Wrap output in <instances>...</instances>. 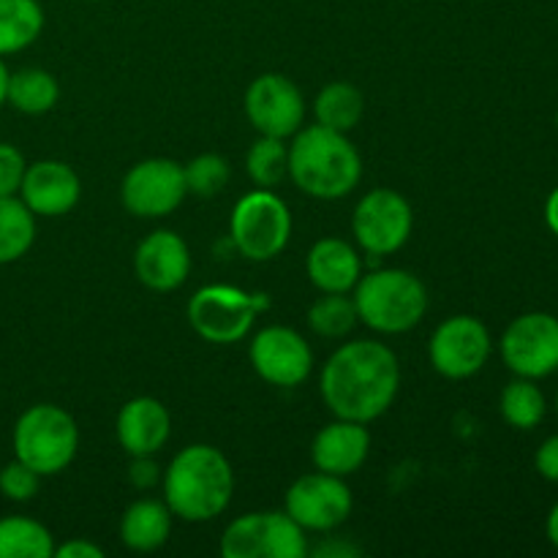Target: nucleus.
<instances>
[{
  "label": "nucleus",
  "instance_id": "nucleus-9",
  "mask_svg": "<svg viewBox=\"0 0 558 558\" xmlns=\"http://www.w3.org/2000/svg\"><path fill=\"white\" fill-rule=\"evenodd\" d=\"M507 368L523 379H545L558 371V316L545 311L521 314L499 341Z\"/></svg>",
  "mask_w": 558,
  "mask_h": 558
},
{
  "label": "nucleus",
  "instance_id": "nucleus-39",
  "mask_svg": "<svg viewBox=\"0 0 558 558\" xmlns=\"http://www.w3.org/2000/svg\"><path fill=\"white\" fill-rule=\"evenodd\" d=\"M556 414H558V396H556Z\"/></svg>",
  "mask_w": 558,
  "mask_h": 558
},
{
  "label": "nucleus",
  "instance_id": "nucleus-18",
  "mask_svg": "<svg viewBox=\"0 0 558 558\" xmlns=\"http://www.w3.org/2000/svg\"><path fill=\"white\" fill-rule=\"evenodd\" d=\"M371 450V434L365 423H354V420H341L325 425L319 434L314 436L311 445V461H314L316 472L336 474V477H349V474L360 472Z\"/></svg>",
  "mask_w": 558,
  "mask_h": 558
},
{
  "label": "nucleus",
  "instance_id": "nucleus-16",
  "mask_svg": "<svg viewBox=\"0 0 558 558\" xmlns=\"http://www.w3.org/2000/svg\"><path fill=\"white\" fill-rule=\"evenodd\" d=\"M16 196L25 202L33 216L58 218L76 207L82 196V180L69 163L47 158V161L27 163Z\"/></svg>",
  "mask_w": 558,
  "mask_h": 558
},
{
  "label": "nucleus",
  "instance_id": "nucleus-31",
  "mask_svg": "<svg viewBox=\"0 0 558 558\" xmlns=\"http://www.w3.org/2000/svg\"><path fill=\"white\" fill-rule=\"evenodd\" d=\"M38 488H41V474L33 472L27 463L14 458V461L0 469V494L9 501H16V505L31 501L38 494Z\"/></svg>",
  "mask_w": 558,
  "mask_h": 558
},
{
  "label": "nucleus",
  "instance_id": "nucleus-38",
  "mask_svg": "<svg viewBox=\"0 0 558 558\" xmlns=\"http://www.w3.org/2000/svg\"><path fill=\"white\" fill-rule=\"evenodd\" d=\"M9 74H11V71L5 69L3 58H0V107L5 104V90H9Z\"/></svg>",
  "mask_w": 558,
  "mask_h": 558
},
{
  "label": "nucleus",
  "instance_id": "nucleus-36",
  "mask_svg": "<svg viewBox=\"0 0 558 558\" xmlns=\"http://www.w3.org/2000/svg\"><path fill=\"white\" fill-rule=\"evenodd\" d=\"M545 223H548L550 232L558 238V185L550 191L548 202H545Z\"/></svg>",
  "mask_w": 558,
  "mask_h": 558
},
{
  "label": "nucleus",
  "instance_id": "nucleus-28",
  "mask_svg": "<svg viewBox=\"0 0 558 558\" xmlns=\"http://www.w3.org/2000/svg\"><path fill=\"white\" fill-rule=\"evenodd\" d=\"M357 322V305H354V298H347V292H325V298L316 300L308 311L311 330L332 341L349 336Z\"/></svg>",
  "mask_w": 558,
  "mask_h": 558
},
{
  "label": "nucleus",
  "instance_id": "nucleus-14",
  "mask_svg": "<svg viewBox=\"0 0 558 558\" xmlns=\"http://www.w3.org/2000/svg\"><path fill=\"white\" fill-rule=\"evenodd\" d=\"M251 365L256 374L276 387H300L314 368V352L308 341L292 327L272 325L254 336L248 349Z\"/></svg>",
  "mask_w": 558,
  "mask_h": 558
},
{
  "label": "nucleus",
  "instance_id": "nucleus-13",
  "mask_svg": "<svg viewBox=\"0 0 558 558\" xmlns=\"http://www.w3.org/2000/svg\"><path fill=\"white\" fill-rule=\"evenodd\" d=\"M287 515L305 532H332L352 515V490L343 477L327 472L303 474L287 490Z\"/></svg>",
  "mask_w": 558,
  "mask_h": 558
},
{
  "label": "nucleus",
  "instance_id": "nucleus-7",
  "mask_svg": "<svg viewBox=\"0 0 558 558\" xmlns=\"http://www.w3.org/2000/svg\"><path fill=\"white\" fill-rule=\"evenodd\" d=\"M262 308H267V300L262 294H248L227 283H213V287H202L191 298L189 322L199 338L227 347L248 336Z\"/></svg>",
  "mask_w": 558,
  "mask_h": 558
},
{
  "label": "nucleus",
  "instance_id": "nucleus-1",
  "mask_svg": "<svg viewBox=\"0 0 558 558\" xmlns=\"http://www.w3.org/2000/svg\"><path fill=\"white\" fill-rule=\"evenodd\" d=\"M401 387L396 352L379 341H349L322 371V398L341 420L374 423L392 407Z\"/></svg>",
  "mask_w": 558,
  "mask_h": 558
},
{
  "label": "nucleus",
  "instance_id": "nucleus-12",
  "mask_svg": "<svg viewBox=\"0 0 558 558\" xmlns=\"http://www.w3.org/2000/svg\"><path fill=\"white\" fill-rule=\"evenodd\" d=\"M490 332L477 316L458 314L441 322L430 338V363L445 379H469L480 374L490 357Z\"/></svg>",
  "mask_w": 558,
  "mask_h": 558
},
{
  "label": "nucleus",
  "instance_id": "nucleus-17",
  "mask_svg": "<svg viewBox=\"0 0 558 558\" xmlns=\"http://www.w3.org/2000/svg\"><path fill=\"white\" fill-rule=\"evenodd\" d=\"M134 270L142 287L153 289V292H174L178 287H183L191 272L189 245L169 229L150 232L136 245Z\"/></svg>",
  "mask_w": 558,
  "mask_h": 558
},
{
  "label": "nucleus",
  "instance_id": "nucleus-40",
  "mask_svg": "<svg viewBox=\"0 0 558 558\" xmlns=\"http://www.w3.org/2000/svg\"><path fill=\"white\" fill-rule=\"evenodd\" d=\"M556 125H558V112H556Z\"/></svg>",
  "mask_w": 558,
  "mask_h": 558
},
{
  "label": "nucleus",
  "instance_id": "nucleus-24",
  "mask_svg": "<svg viewBox=\"0 0 558 558\" xmlns=\"http://www.w3.org/2000/svg\"><path fill=\"white\" fill-rule=\"evenodd\" d=\"M60 85L49 71L44 69H20L9 74V90L5 104L22 114H44L58 104Z\"/></svg>",
  "mask_w": 558,
  "mask_h": 558
},
{
  "label": "nucleus",
  "instance_id": "nucleus-32",
  "mask_svg": "<svg viewBox=\"0 0 558 558\" xmlns=\"http://www.w3.org/2000/svg\"><path fill=\"white\" fill-rule=\"evenodd\" d=\"M27 161L14 145L0 142V196H16L20 194L22 178H25Z\"/></svg>",
  "mask_w": 558,
  "mask_h": 558
},
{
  "label": "nucleus",
  "instance_id": "nucleus-10",
  "mask_svg": "<svg viewBox=\"0 0 558 558\" xmlns=\"http://www.w3.org/2000/svg\"><path fill=\"white\" fill-rule=\"evenodd\" d=\"M414 227L412 205L392 189H374L357 202L352 232L360 248L374 256H390L407 245Z\"/></svg>",
  "mask_w": 558,
  "mask_h": 558
},
{
  "label": "nucleus",
  "instance_id": "nucleus-11",
  "mask_svg": "<svg viewBox=\"0 0 558 558\" xmlns=\"http://www.w3.org/2000/svg\"><path fill=\"white\" fill-rule=\"evenodd\" d=\"M120 196L131 216L161 218L178 210L189 196L183 163L172 158H145L134 163L120 185Z\"/></svg>",
  "mask_w": 558,
  "mask_h": 558
},
{
  "label": "nucleus",
  "instance_id": "nucleus-22",
  "mask_svg": "<svg viewBox=\"0 0 558 558\" xmlns=\"http://www.w3.org/2000/svg\"><path fill=\"white\" fill-rule=\"evenodd\" d=\"M44 31L38 0H0V58L31 47Z\"/></svg>",
  "mask_w": 558,
  "mask_h": 558
},
{
  "label": "nucleus",
  "instance_id": "nucleus-35",
  "mask_svg": "<svg viewBox=\"0 0 558 558\" xmlns=\"http://www.w3.org/2000/svg\"><path fill=\"white\" fill-rule=\"evenodd\" d=\"M58 558H104V550L98 545L87 543V539H71V543L54 548Z\"/></svg>",
  "mask_w": 558,
  "mask_h": 558
},
{
  "label": "nucleus",
  "instance_id": "nucleus-4",
  "mask_svg": "<svg viewBox=\"0 0 558 558\" xmlns=\"http://www.w3.org/2000/svg\"><path fill=\"white\" fill-rule=\"evenodd\" d=\"M360 322L385 336L414 330L428 311V289L414 272L385 267L360 276L354 287Z\"/></svg>",
  "mask_w": 558,
  "mask_h": 558
},
{
  "label": "nucleus",
  "instance_id": "nucleus-23",
  "mask_svg": "<svg viewBox=\"0 0 558 558\" xmlns=\"http://www.w3.org/2000/svg\"><path fill=\"white\" fill-rule=\"evenodd\" d=\"M314 114L319 125L347 134L363 120L365 96L360 93V87L349 85V82H330L316 96Z\"/></svg>",
  "mask_w": 558,
  "mask_h": 558
},
{
  "label": "nucleus",
  "instance_id": "nucleus-2",
  "mask_svg": "<svg viewBox=\"0 0 558 558\" xmlns=\"http://www.w3.org/2000/svg\"><path fill=\"white\" fill-rule=\"evenodd\" d=\"M234 494V472L221 450L191 445L180 450L163 474V501L172 515L207 523L221 515Z\"/></svg>",
  "mask_w": 558,
  "mask_h": 558
},
{
  "label": "nucleus",
  "instance_id": "nucleus-29",
  "mask_svg": "<svg viewBox=\"0 0 558 558\" xmlns=\"http://www.w3.org/2000/svg\"><path fill=\"white\" fill-rule=\"evenodd\" d=\"M245 172L259 189H276L289 174V147L276 136H262L248 147L245 156Z\"/></svg>",
  "mask_w": 558,
  "mask_h": 558
},
{
  "label": "nucleus",
  "instance_id": "nucleus-25",
  "mask_svg": "<svg viewBox=\"0 0 558 558\" xmlns=\"http://www.w3.org/2000/svg\"><path fill=\"white\" fill-rule=\"evenodd\" d=\"M54 539L44 523L25 515L0 518V558H49Z\"/></svg>",
  "mask_w": 558,
  "mask_h": 558
},
{
  "label": "nucleus",
  "instance_id": "nucleus-30",
  "mask_svg": "<svg viewBox=\"0 0 558 558\" xmlns=\"http://www.w3.org/2000/svg\"><path fill=\"white\" fill-rule=\"evenodd\" d=\"M185 172V185H189V194L196 196H218L227 189L229 178H232V167L223 156L218 153H202V156L191 158L183 167Z\"/></svg>",
  "mask_w": 558,
  "mask_h": 558
},
{
  "label": "nucleus",
  "instance_id": "nucleus-6",
  "mask_svg": "<svg viewBox=\"0 0 558 558\" xmlns=\"http://www.w3.org/2000/svg\"><path fill=\"white\" fill-rule=\"evenodd\" d=\"M229 229H232L234 248L245 259H276L292 238V213H289L287 202L272 191H251L234 205Z\"/></svg>",
  "mask_w": 558,
  "mask_h": 558
},
{
  "label": "nucleus",
  "instance_id": "nucleus-20",
  "mask_svg": "<svg viewBox=\"0 0 558 558\" xmlns=\"http://www.w3.org/2000/svg\"><path fill=\"white\" fill-rule=\"evenodd\" d=\"M311 283L325 292H352L363 276V262L360 254L341 238H325L311 245L308 259H305Z\"/></svg>",
  "mask_w": 558,
  "mask_h": 558
},
{
  "label": "nucleus",
  "instance_id": "nucleus-26",
  "mask_svg": "<svg viewBox=\"0 0 558 558\" xmlns=\"http://www.w3.org/2000/svg\"><path fill=\"white\" fill-rule=\"evenodd\" d=\"M36 240V216L20 196H0V265L22 259Z\"/></svg>",
  "mask_w": 558,
  "mask_h": 558
},
{
  "label": "nucleus",
  "instance_id": "nucleus-15",
  "mask_svg": "<svg viewBox=\"0 0 558 558\" xmlns=\"http://www.w3.org/2000/svg\"><path fill=\"white\" fill-rule=\"evenodd\" d=\"M245 114L262 136L287 140L298 134L303 125V93L289 76L262 74L245 90Z\"/></svg>",
  "mask_w": 558,
  "mask_h": 558
},
{
  "label": "nucleus",
  "instance_id": "nucleus-34",
  "mask_svg": "<svg viewBox=\"0 0 558 558\" xmlns=\"http://www.w3.org/2000/svg\"><path fill=\"white\" fill-rule=\"evenodd\" d=\"M534 466H537L539 477L558 483V434L539 445L537 456H534Z\"/></svg>",
  "mask_w": 558,
  "mask_h": 558
},
{
  "label": "nucleus",
  "instance_id": "nucleus-8",
  "mask_svg": "<svg viewBox=\"0 0 558 558\" xmlns=\"http://www.w3.org/2000/svg\"><path fill=\"white\" fill-rule=\"evenodd\" d=\"M223 558H305V529L287 512H248L221 534Z\"/></svg>",
  "mask_w": 558,
  "mask_h": 558
},
{
  "label": "nucleus",
  "instance_id": "nucleus-21",
  "mask_svg": "<svg viewBox=\"0 0 558 558\" xmlns=\"http://www.w3.org/2000/svg\"><path fill=\"white\" fill-rule=\"evenodd\" d=\"M172 534V510L167 501L140 499L120 518V539L136 554H153Z\"/></svg>",
  "mask_w": 558,
  "mask_h": 558
},
{
  "label": "nucleus",
  "instance_id": "nucleus-33",
  "mask_svg": "<svg viewBox=\"0 0 558 558\" xmlns=\"http://www.w3.org/2000/svg\"><path fill=\"white\" fill-rule=\"evenodd\" d=\"M161 477V469L158 463L153 461V456H131V469H129V480L134 488L147 490L158 483Z\"/></svg>",
  "mask_w": 558,
  "mask_h": 558
},
{
  "label": "nucleus",
  "instance_id": "nucleus-37",
  "mask_svg": "<svg viewBox=\"0 0 558 558\" xmlns=\"http://www.w3.org/2000/svg\"><path fill=\"white\" fill-rule=\"evenodd\" d=\"M545 534H548L550 545L558 550V501L554 505V510L548 512V521H545Z\"/></svg>",
  "mask_w": 558,
  "mask_h": 558
},
{
  "label": "nucleus",
  "instance_id": "nucleus-5",
  "mask_svg": "<svg viewBox=\"0 0 558 558\" xmlns=\"http://www.w3.org/2000/svg\"><path fill=\"white\" fill-rule=\"evenodd\" d=\"M14 458L41 477L65 472L80 450V428L65 409L36 403L25 409L14 425Z\"/></svg>",
  "mask_w": 558,
  "mask_h": 558
},
{
  "label": "nucleus",
  "instance_id": "nucleus-19",
  "mask_svg": "<svg viewBox=\"0 0 558 558\" xmlns=\"http://www.w3.org/2000/svg\"><path fill=\"white\" fill-rule=\"evenodd\" d=\"M114 434H118L120 447L129 456H156L169 441L172 417H169V409L158 398H131L118 412Z\"/></svg>",
  "mask_w": 558,
  "mask_h": 558
},
{
  "label": "nucleus",
  "instance_id": "nucleus-27",
  "mask_svg": "<svg viewBox=\"0 0 558 558\" xmlns=\"http://www.w3.org/2000/svg\"><path fill=\"white\" fill-rule=\"evenodd\" d=\"M499 407L505 423L515 430H534L545 420V412H548L545 392L534 385V379H523V376H515L501 390Z\"/></svg>",
  "mask_w": 558,
  "mask_h": 558
},
{
  "label": "nucleus",
  "instance_id": "nucleus-3",
  "mask_svg": "<svg viewBox=\"0 0 558 558\" xmlns=\"http://www.w3.org/2000/svg\"><path fill=\"white\" fill-rule=\"evenodd\" d=\"M289 178L303 194L316 199H341L357 189L363 158L341 131L308 125L289 145Z\"/></svg>",
  "mask_w": 558,
  "mask_h": 558
}]
</instances>
